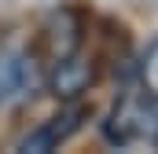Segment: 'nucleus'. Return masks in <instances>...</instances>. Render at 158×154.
<instances>
[{
  "mask_svg": "<svg viewBox=\"0 0 158 154\" xmlns=\"http://www.w3.org/2000/svg\"><path fill=\"white\" fill-rule=\"evenodd\" d=\"M44 84V66H40L37 48H4L0 51V110L26 103Z\"/></svg>",
  "mask_w": 158,
  "mask_h": 154,
  "instance_id": "f257e3e1",
  "label": "nucleus"
},
{
  "mask_svg": "<svg viewBox=\"0 0 158 154\" xmlns=\"http://www.w3.org/2000/svg\"><path fill=\"white\" fill-rule=\"evenodd\" d=\"M136 74H140V88H143L147 95H155V99H158V37L147 44L143 59L136 63Z\"/></svg>",
  "mask_w": 158,
  "mask_h": 154,
  "instance_id": "39448f33",
  "label": "nucleus"
},
{
  "mask_svg": "<svg viewBox=\"0 0 158 154\" xmlns=\"http://www.w3.org/2000/svg\"><path fill=\"white\" fill-rule=\"evenodd\" d=\"M85 40V22L74 7H59L44 18V30H40V63H59L66 55H74Z\"/></svg>",
  "mask_w": 158,
  "mask_h": 154,
  "instance_id": "20e7f679",
  "label": "nucleus"
},
{
  "mask_svg": "<svg viewBox=\"0 0 158 154\" xmlns=\"http://www.w3.org/2000/svg\"><path fill=\"white\" fill-rule=\"evenodd\" d=\"M92 84H96V59L85 55L81 48L74 55H66V59L44 66V88H48V95H55L59 103L81 99Z\"/></svg>",
  "mask_w": 158,
  "mask_h": 154,
  "instance_id": "7ed1b4c3",
  "label": "nucleus"
},
{
  "mask_svg": "<svg viewBox=\"0 0 158 154\" xmlns=\"http://www.w3.org/2000/svg\"><path fill=\"white\" fill-rule=\"evenodd\" d=\"M88 117H92V107H88V103H81V99L63 103L48 121H40L33 132H26V136L19 140V151L22 154H48V151H55V147H63L70 136H77L81 125H85Z\"/></svg>",
  "mask_w": 158,
  "mask_h": 154,
  "instance_id": "f03ea898",
  "label": "nucleus"
}]
</instances>
